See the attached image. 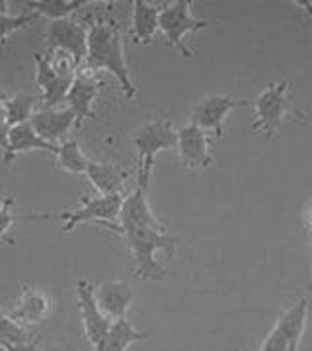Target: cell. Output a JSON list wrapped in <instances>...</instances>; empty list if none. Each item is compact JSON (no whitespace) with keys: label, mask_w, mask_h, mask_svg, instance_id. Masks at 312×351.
<instances>
[{"label":"cell","mask_w":312,"mask_h":351,"mask_svg":"<svg viewBox=\"0 0 312 351\" xmlns=\"http://www.w3.org/2000/svg\"><path fill=\"white\" fill-rule=\"evenodd\" d=\"M250 106V100H237L225 94H213L209 98L201 100L193 110H191V121L201 131L207 135L221 138L225 135V121L226 115L237 110V108H246Z\"/></svg>","instance_id":"cell-8"},{"label":"cell","mask_w":312,"mask_h":351,"mask_svg":"<svg viewBox=\"0 0 312 351\" xmlns=\"http://www.w3.org/2000/svg\"><path fill=\"white\" fill-rule=\"evenodd\" d=\"M4 101H6V98H4V96H2V92H0V108L4 106Z\"/></svg>","instance_id":"cell-32"},{"label":"cell","mask_w":312,"mask_h":351,"mask_svg":"<svg viewBox=\"0 0 312 351\" xmlns=\"http://www.w3.org/2000/svg\"><path fill=\"white\" fill-rule=\"evenodd\" d=\"M104 80L96 71L88 69V66H80L76 73L73 86L67 94V106L75 112L76 115V127H82L88 119L94 117V101L100 94Z\"/></svg>","instance_id":"cell-11"},{"label":"cell","mask_w":312,"mask_h":351,"mask_svg":"<svg viewBox=\"0 0 312 351\" xmlns=\"http://www.w3.org/2000/svg\"><path fill=\"white\" fill-rule=\"evenodd\" d=\"M32 332L20 322H16L10 314L0 311V348L2 346H18V343H25L29 339H34Z\"/></svg>","instance_id":"cell-25"},{"label":"cell","mask_w":312,"mask_h":351,"mask_svg":"<svg viewBox=\"0 0 312 351\" xmlns=\"http://www.w3.org/2000/svg\"><path fill=\"white\" fill-rule=\"evenodd\" d=\"M149 186L137 184L129 195H125L119 211V230L133 228V226H163V223L156 219V215L150 209L149 197H147Z\"/></svg>","instance_id":"cell-17"},{"label":"cell","mask_w":312,"mask_h":351,"mask_svg":"<svg viewBox=\"0 0 312 351\" xmlns=\"http://www.w3.org/2000/svg\"><path fill=\"white\" fill-rule=\"evenodd\" d=\"M176 151L180 164L187 170H211L215 164L211 154V137L193 123L178 129Z\"/></svg>","instance_id":"cell-9"},{"label":"cell","mask_w":312,"mask_h":351,"mask_svg":"<svg viewBox=\"0 0 312 351\" xmlns=\"http://www.w3.org/2000/svg\"><path fill=\"white\" fill-rule=\"evenodd\" d=\"M41 338L36 336L34 339H29V341H25V343H18V346H2V350L4 351H41Z\"/></svg>","instance_id":"cell-29"},{"label":"cell","mask_w":312,"mask_h":351,"mask_svg":"<svg viewBox=\"0 0 312 351\" xmlns=\"http://www.w3.org/2000/svg\"><path fill=\"white\" fill-rule=\"evenodd\" d=\"M125 195H82L80 205L67 209L59 215H41V219H62L64 230L71 232L84 223L98 225L117 232L119 228V211Z\"/></svg>","instance_id":"cell-5"},{"label":"cell","mask_w":312,"mask_h":351,"mask_svg":"<svg viewBox=\"0 0 312 351\" xmlns=\"http://www.w3.org/2000/svg\"><path fill=\"white\" fill-rule=\"evenodd\" d=\"M160 6H154L147 0L133 2V16H131V39L135 45H149L160 29Z\"/></svg>","instance_id":"cell-20"},{"label":"cell","mask_w":312,"mask_h":351,"mask_svg":"<svg viewBox=\"0 0 312 351\" xmlns=\"http://www.w3.org/2000/svg\"><path fill=\"white\" fill-rule=\"evenodd\" d=\"M55 160H57V168L69 172V174L86 176L88 164H90V158L82 152L78 141H75V138H67L64 143L59 145V151L55 154Z\"/></svg>","instance_id":"cell-24"},{"label":"cell","mask_w":312,"mask_h":351,"mask_svg":"<svg viewBox=\"0 0 312 351\" xmlns=\"http://www.w3.org/2000/svg\"><path fill=\"white\" fill-rule=\"evenodd\" d=\"M176 141H178V129L164 115L145 123L135 131V135L131 137V145L137 149L139 154L137 184L149 186L156 154L176 149Z\"/></svg>","instance_id":"cell-4"},{"label":"cell","mask_w":312,"mask_h":351,"mask_svg":"<svg viewBox=\"0 0 312 351\" xmlns=\"http://www.w3.org/2000/svg\"><path fill=\"white\" fill-rule=\"evenodd\" d=\"M94 299L98 302L101 313L112 320H117V318H123L127 311L131 308L135 291L127 281L104 279L94 287Z\"/></svg>","instance_id":"cell-16"},{"label":"cell","mask_w":312,"mask_h":351,"mask_svg":"<svg viewBox=\"0 0 312 351\" xmlns=\"http://www.w3.org/2000/svg\"><path fill=\"white\" fill-rule=\"evenodd\" d=\"M309 318V299L293 302L289 308L279 314L272 332L262 343L252 351H299L300 339Z\"/></svg>","instance_id":"cell-7"},{"label":"cell","mask_w":312,"mask_h":351,"mask_svg":"<svg viewBox=\"0 0 312 351\" xmlns=\"http://www.w3.org/2000/svg\"><path fill=\"white\" fill-rule=\"evenodd\" d=\"M76 293H78V306H80L82 326H84V339L88 341L90 350L100 351L101 343L108 336V330L112 326V318H108L100 311L98 302L94 299V285L92 283L78 281Z\"/></svg>","instance_id":"cell-12"},{"label":"cell","mask_w":312,"mask_h":351,"mask_svg":"<svg viewBox=\"0 0 312 351\" xmlns=\"http://www.w3.org/2000/svg\"><path fill=\"white\" fill-rule=\"evenodd\" d=\"M34 63H36V86L41 96V106L57 108L61 101L67 100V94L73 86L75 78L61 76L53 66L49 59L41 53H34Z\"/></svg>","instance_id":"cell-14"},{"label":"cell","mask_w":312,"mask_h":351,"mask_svg":"<svg viewBox=\"0 0 312 351\" xmlns=\"http://www.w3.org/2000/svg\"><path fill=\"white\" fill-rule=\"evenodd\" d=\"M53 311H55V301L47 291L39 287H24L18 297L16 306L8 314L16 322L27 328L45 322Z\"/></svg>","instance_id":"cell-15"},{"label":"cell","mask_w":312,"mask_h":351,"mask_svg":"<svg viewBox=\"0 0 312 351\" xmlns=\"http://www.w3.org/2000/svg\"><path fill=\"white\" fill-rule=\"evenodd\" d=\"M304 228L311 232L312 237V201L309 203V207L304 209Z\"/></svg>","instance_id":"cell-30"},{"label":"cell","mask_w":312,"mask_h":351,"mask_svg":"<svg viewBox=\"0 0 312 351\" xmlns=\"http://www.w3.org/2000/svg\"><path fill=\"white\" fill-rule=\"evenodd\" d=\"M123 237L133 258V276L139 281H160L166 277L163 263L156 260V252H164L168 258L174 256L180 244L178 237L166 232V226H133L117 232Z\"/></svg>","instance_id":"cell-2"},{"label":"cell","mask_w":312,"mask_h":351,"mask_svg":"<svg viewBox=\"0 0 312 351\" xmlns=\"http://www.w3.org/2000/svg\"><path fill=\"white\" fill-rule=\"evenodd\" d=\"M84 66L96 73H110L121 86L127 100L137 96V88L129 75V66L125 61L123 39L119 25L108 20H96L88 25V53Z\"/></svg>","instance_id":"cell-1"},{"label":"cell","mask_w":312,"mask_h":351,"mask_svg":"<svg viewBox=\"0 0 312 351\" xmlns=\"http://www.w3.org/2000/svg\"><path fill=\"white\" fill-rule=\"evenodd\" d=\"M32 151H47L51 154H57L59 147L51 145L45 138L39 137L38 131L32 127L29 121L22 123V125L10 127V131H8V149L2 154V162L10 166L16 160V156Z\"/></svg>","instance_id":"cell-18"},{"label":"cell","mask_w":312,"mask_h":351,"mask_svg":"<svg viewBox=\"0 0 312 351\" xmlns=\"http://www.w3.org/2000/svg\"><path fill=\"white\" fill-rule=\"evenodd\" d=\"M32 127L38 131L41 138H45L51 145H61L69 138L71 129L76 127L75 112L67 106V108H47L41 106L36 110V113L29 119Z\"/></svg>","instance_id":"cell-13"},{"label":"cell","mask_w":312,"mask_h":351,"mask_svg":"<svg viewBox=\"0 0 312 351\" xmlns=\"http://www.w3.org/2000/svg\"><path fill=\"white\" fill-rule=\"evenodd\" d=\"M149 336L150 332H141L127 320V316H123L112 320V326L108 330V336L104 339L100 351H127L133 343L147 339Z\"/></svg>","instance_id":"cell-21"},{"label":"cell","mask_w":312,"mask_h":351,"mask_svg":"<svg viewBox=\"0 0 312 351\" xmlns=\"http://www.w3.org/2000/svg\"><path fill=\"white\" fill-rule=\"evenodd\" d=\"M160 32L170 47L178 49L186 59H189L193 53L186 45V36L197 34L201 29L209 27L205 20H200L191 14V2L189 0H174L168 2L160 8Z\"/></svg>","instance_id":"cell-6"},{"label":"cell","mask_w":312,"mask_h":351,"mask_svg":"<svg viewBox=\"0 0 312 351\" xmlns=\"http://www.w3.org/2000/svg\"><path fill=\"white\" fill-rule=\"evenodd\" d=\"M45 45L51 51H67L78 63L86 61L88 53V27L73 18L53 20L45 27Z\"/></svg>","instance_id":"cell-10"},{"label":"cell","mask_w":312,"mask_h":351,"mask_svg":"<svg viewBox=\"0 0 312 351\" xmlns=\"http://www.w3.org/2000/svg\"><path fill=\"white\" fill-rule=\"evenodd\" d=\"M90 2L92 0H27L25 6L32 8V12L45 16L49 18V22H53V20L71 18V14L86 8Z\"/></svg>","instance_id":"cell-22"},{"label":"cell","mask_w":312,"mask_h":351,"mask_svg":"<svg viewBox=\"0 0 312 351\" xmlns=\"http://www.w3.org/2000/svg\"><path fill=\"white\" fill-rule=\"evenodd\" d=\"M256 119L252 131L262 137H274L279 127L291 115H299V110L291 101V84L289 80H277L265 86L252 101Z\"/></svg>","instance_id":"cell-3"},{"label":"cell","mask_w":312,"mask_h":351,"mask_svg":"<svg viewBox=\"0 0 312 351\" xmlns=\"http://www.w3.org/2000/svg\"><path fill=\"white\" fill-rule=\"evenodd\" d=\"M297 6H300L302 10H304V14L309 16V20H311L312 24V2L311 0H299V2H295Z\"/></svg>","instance_id":"cell-31"},{"label":"cell","mask_w":312,"mask_h":351,"mask_svg":"<svg viewBox=\"0 0 312 351\" xmlns=\"http://www.w3.org/2000/svg\"><path fill=\"white\" fill-rule=\"evenodd\" d=\"M86 178L90 180V184L98 189L100 195H125V184H127L129 172H125L123 168L115 164L90 160Z\"/></svg>","instance_id":"cell-19"},{"label":"cell","mask_w":312,"mask_h":351,"mask_svg":"<svg viewBox=\"0 0 312 351\" xmlns=\"http://www.w3.org/2000/svg\"><path fill=\"white\" fill-rule=\"evenodd\" d=\"M38 221V215H27V217H18L14 213V197H0V242L8 240V230L12 228L18 221Z\"/></svg>","instance_id":"cell-27"},{"label":"cell","mask_w":312,"mask_h":351,"mask_svg":"<svg viewBox=\"0 0 312 351\" xmlns=\"http://www.w3.org/2000/svg\"><path fill=\"white\" fill-rule=\"evenodd\" d=\"M41 101L39 94H27V92H18L4 101V113H6V121L8 125L16 127L27 123L32 119V115L36 113V108Z\"/></svg>","instance_id":"cell-23"},{"label":"cell","mask_w":312,"mask_h":351,"mask_svg":"<svg viewBox=\"0 0 312 351\" xmlns=\"http://www.w3.org/2000/svg\"><path fill=\"white\" fill-rule=\"evenodd\" d=\"M8 131H10V125L6 121V113H4V108H0V152L2 154L8 149Z\"/></svg>","instance_id":"cell-28"},{"label":"cell","mask_w":312,"mask_h":351,"mask_svg":"<svg viewBox=\"0 0 312 351\" xmlns=\"http://www.w3.org/2000/svg\"><path fill=\"white\" fill-rule=\"evenodd\" d=\"M38 18L39 16L36 12L20 14V16H14V14H10L8 10L0 12V45L10 38L12 34H16V32H20V29H24L27 25L34 24Z\"/></svg>","instance_id":"cell-26"}]
</instances>
